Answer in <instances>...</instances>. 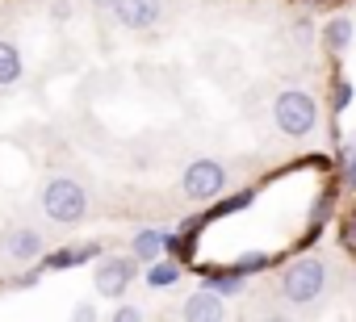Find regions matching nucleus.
Masks as SVG:
<instances>
[{"mask_svg": "<svg viewBox=\"0 0 356 322\" xmlns=\"http://www.w3.org/2000/svg\"><path fill=\"white\" fill-rule=\"evenodd\" d=\"M273 121L285 138H306L318 130V101L306 88H281L273 101Z\"/></svg>", "mask_w": 356, "mask_h": 322, "instance_id": "nucleus-1", "label": "nucleus"}, {"mask_svg": "<svg viewBox=\"0 0 356 322\" xmlns=\"http://www.w3.org/2000/svg\"><path fill=\"white\" fill-rule=\"evenodd\" d=\"M323 289H327V264L318 255H298L293 264H285V272H281V297L289 305H298V310L314 305L323 297Z\"/></svg>", "mask_w": 356, "mask_h": 322, "instance_id": "nucleus-2", "label": "nucleus"}, {"mask_svg": "<svg viewBox=\"0 0 356 322\" xmlns=\"http://www.w3.org/2000/svg\"><path fill=\"white\" fill-rule=\"evenodd\" d=\"M42 214L51 222H59V226L84 222V214H88V189L80 180H72V176L47 180V189H42Z\"/></svg>", "mask_w": 356, "mask_h": 322, "instance_id": "nucleus-3", "label": "nucleus"}, {"mask_svg": "<svg viewBox=\"0 0 356 322\" xmlns=\"http://www.w3.org/2000/svg\"><path fill=\"white\" fill-rule=\"evenodd\" d=\"M227 189V168L218 164V159H193V164L185 168V176H181V193L189 197V201H214L218 193Z\"/></svg>", "mask_w": 356, "mask_h": 322, "instance_id": "nucleus-4", "label": "nucleus"}, {"mask_svg": "<svg viewBox=\"0 0 356 322\" xmlns=\"http://www.w3.org/2000/svg\"><path fill=\"white\" fill-rule=\"evenodd\" d=\"M138 276V260L134 255H101V264L92 268V285L101 297H126L130 280Z\"/></svg>", "mask_w": 356, "mask_h": 322, "instance_id": "nucleus-5", "label": "nucleus"}, {"mask_svg": "<svg viewBox=\"0 0 356 322\" xmlns=\"http://www.w3.org/2000/svg\"><path fill=\"white\" fill-rule=\"evenodd\" d=\"M42 235L34 226H9L5 235H0V255H5L9 264H34L42 255Z\"/></svg>", "mask_w": 356, "mask_h": 322, "instance_id": "nucleus-6", "label": "nucleus"}, {"mask_svg": "<svg viewBox=\"0 0 356 322\" xmlns=\"http://www.w3.org/2000/svg\"><path fill=\"white\" fill-rule=\"evenodd\" d=\"M109 13H113L118 26H126V30H151V26L163 17V0H118Z\"/></svg>", "mask_w": 356, "mask_h": 322, "instance_id": "nucleus-7", "label": "nucleus"}, {"mask_svg": "<svg viewBox=\"0 0 356 322\" xmlns=\"http://www.w3.org/2000/svg\"><path fill=\"white\" fill-rule=\"evenodd\" d=\"M181 318H185V322H227V305H222V297H218V293L197 289V293H189V297H185Z\"/></svg>", "mask_w": 356, "mask_h": 322, "instance_id": "nucleus-8", "label": "nucleus"}, {"mask_svg": "<svg viewBox=\"0 0 356 322\" xmlns=\"http://www.w3.org/2000/svg\"><path fill=\"white\" fill-rule=\"evenodd\" d=\"M318 34H323V46L331 55H343L352 46V38H356V26H352V17H327Z\"/></svg>", "mask_w": 356, "mask_h": 322, "instance_id": "nucleus-9", "label": "nucleus"}, {"mask_svg": "<svg viewBox=\"0 0 356 322\" xmlns=\"http://www.w3.org/2000/svg\"><path fill=\"white\" fill-rule=\"evenodd\" d=\"M130 255H134L138 264H155V260L163 255V230H159V226H143V230H134V239H130Z\"/></svg>", "mask_w": 356, "mask_h": 322, "instance_id": "nucleus-10", "label": "nucleus"}, {"mask_svg": "<svg viewBox=\"0 0 356 322\" xmlns=\"http://www.w3.org/2000/svg\"><path fill=\"white\" fill-rule=\"evenodd\" d=\"M88 260H101V247H97V243H80V247H63V251H51V255H47V268H51V272H63V268L88 264Z\"/></svg>", "mask_w": 356, "mask_h": 322, "instance_id": "nucleus-11", "label": "nucleus"}, {"mask_svg": "<svg viewBox=\"0 0 356 322\" xmlns=\"http://www.w3.org/2000/svg\"><path fill=\"white\" fill-rule=\"evenodd\" d=\"M206 289L218 293V297H239L248 289V276L235 272V268H222V272H206Z\"/></svg>", "mask_w": 356, "mask_h": 322, "instance_id": "nucleus-12", "label": "nucleus"}, {"mask_svg": "<svg viewBox=\"0 0 356 322\" xmlns=\"http://www.w3.org/2000/svg\"><path fill=\"white\" fill-rule=\"evenodd\" d=\"M26 76V63H22V51L13 42H0V88H9Z\"/></svg>", "mask_w": 356, "mask_h": 322, "instance_id": "nucleus-13", "label": "nucleus"}, {"mask_svg": "<svg viewBox=\"0 0 356 322\" xmlns=\"http://www.w3.org/2000/svg\"><path fill=\"white\" fill-rule=\"evenodd\" d=\"M335 172H339V185L348 193H356V142H343L335 151Z\"/></svg>", "mask_w": 356, "mask_h": 322, "instance_id": "nucleus-14", "label": "nucleus"}, {"mask_svg": "<svg viewBox=\"0 0 356 322\" xmlns=\"http://www.w3.org/2000/svg\"><path fill=\"white\" fill-rule=\"evenodd\" d=\"M176 280H181V264H176V260H155V264H147V285L151 289H168V285H176Z\"/></svg>", "mask_w": 356, "mask_h": 322, "instance_id": "nucleus-15", "label": "nucleus"}, {"mask_svg": "<svg viewBox=\"0 0 356 322\" xmlns=\"http://www.w3.org/2000/svg\"><path fill=\"white\" fill-rule=\"evenodd\" d=\"M231 268H235V272H243V276H252V272L268 268V255H264V251H248V255H239Z\"/></svg>", "mask_w": 356, "mask_h": 322, "instance_id": "nucleus-16", "label": "nucleus"}, {"mask_svg": "<svg viewBox=\"0 0 356 322\" xmlns=\"http://www.w3.org/2000/svg\"><path fill=\"white\" fill-rule=\"evenodd\" d=\"M248 205H252V193L243 189V193H235L231 201H218V205H214V214L222 218V214H235V210H248Z\"/></svg>", "mask_w": 356, "mask_h": 322, "instance_id": "nucleus-17", "label": "nucleus"}, {"mask_svg": "<svg viewBox=\"0 0 356 322\" xmlns=\"http://www.w3.org/2000/svg\"><path fill=\"white\" fill-rule=\"evenodd\" d=\"M339 243H343V247H348V251L356 255V210H352V214L343 218V226H339Z\"/></svg>", "mask_w": 356, "mask_h": 322, "instance_id": "nucleus-18", "label": "nucleus"}, {"mask_svg": "<svg viewBox=\"0 0 356 322\" xmlns=\"http://www.w3.org/2000/svg\"><path fill=\"white\" fill-rule=\"evenodd\" d=\"M331 105H335V113H343V109L352 105V80H339V84H335V96H331Z\"/></svg>", "mask_w": 356, "mask_h": 322, "instance_id": "nucleus-19", "label": "nucleus"}, {"mask_svg": "<svg viewBox=\"0 0 356 322\" xmlns=\"http://www.w3.org/2000/svg\"><path fill=\"white\" fill-rule=\"evenodd\" d=\"M293 42H298V46H310V42H314V26H310L306 17L293 22Z\"/></svg>", "mask_w": 356, "mask_h": 322, "instance_id": "nucleus-20", "label": "nucleus"}, {"mask_svg": "<svg viewBox=\"0 0 356 322\" xmlns=\"http://www.w3.org/2000/svg\"><path fill=\"white\" fill-rule=\"evenodd\" d=\"M113 322H143V310H134V305H118Z\"/></svg>", "mask_w": 356, "mask_h": 322, "instance_id": "nucleus-21", "label": "nucleus"}, {"mask_svg": "<svg viewBox=\"0 0 356 322\" xmlns=\"http://www.w3.org/2000/svg\"><path fill=\"white\" fill-rule=\"evenodd\" d=\"M72 322H97V310L92 305H76L72 310Z\"/></svg>", "mask_w": 356, "mask_h": 322, "instance_id": "nucleus-22", "label": "nucleus"}, {"mask_svg": "<svg viewBox=\"0 0 356 322\" xmlns=\"http://www.w3.org/2000/svg\"><path fill=\"white\" fill-rule=\"evenodd\" d=\"M260 322H293V318H289V314H264Z\"/></svg>", "mask_w": 356, "mask_h": 322, "instance_id": "nucleus-23", "label": "nucleus"}, {"mask_svg": "<svg viewBox=\"0 0 356 322\" xmlns=\"http://www.w3.org/2000/svg\"><path fill=\"white\" fill-rule=\"evenodd\" d=\"M92 5H97V9H113V5H118V0H92Z\"/></svg>", "mask_w": 356, "mask_h": 322, "instance_id": "nucleus-24", "label": "nucleus"}]
</instances>
